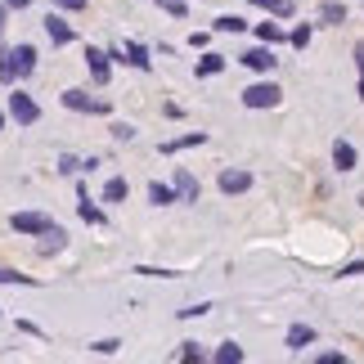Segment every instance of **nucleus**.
<instances>
[{
	"mask_svg": "<svg viewBox=\"0 0 364 364\" xmlns=\"http://www.w3.org/2000/svg\"><path fill=\"white\" fill-rule=\"evenodd\" d=\"M288 41H292V46H297V50H306V46H311V27L301 23V27H297V32H292Z\"/></svg>",
	"mask_w": 364,
	"mask_h": 364,
	"instance_id": "cd10ccee",
	"label": "nucleus"
},
{
	"mask_svg": "<svg viewBox=\"0 0 364 364\" xmlns=\"http://www.w3.org/2000/svg\"><path fill=\"white\" fill-rule=\"evenodd\" d=\"M23 73H18V50H0V81L5 86H14Z\"/></svg>",
	"mask_w": 364,
	"mask_h": 364,
	"instance_id": "0eeeda50",
	"label": "nucleus"
},
{
	"mask_svg": "<svg viewBox=\"0 0 364 364\" xmlns=\"http://www.w3.org/2000/svg\"><path fill=\"white\" fill-rule=\"evenodd\" d=\"M243 63L252 68V73H270V68H274V54L265 50V46H257V50H247V54H243Z\"/></svg>",
	"mask_w": 364,
	"mask_h": 364,
	"instance_id": "1a4fd4ad",
	"label": "nucleus"
},
{
	"mask_svg": "<svg viewBox=\"0 0 364 364\" xmlns=\"http://www.w3.org/2000/svg\"><path fill=\"white\" fill-rule=\"evenodd\" d=\"M90 0H54V9H86Z\"/></svg>",
	"mask_w": 364,
	"mask_h": 364,
	"instance_id": "2f4dec72",
	"label": "nucleus"
},
{
	"mask_svg": "<svg viewBox=\"0 0 364 364\" xmlns=\"http://www.w3.org/2000/svg\"><path fill=\"white\" fill-rule=\"evenodd\" d=\"M198 144H207V135H203V131H189V135H180V139H166L162 153L171 158V153H180V149H198Z\"/></svg>",
	"mask_w": 364,
	"mask_h": 364,
	"instance_id": "9d476101",
	"label": "nucleus"
},
{
	"mask_svg": "<svg viewBox=\"0 0 364 364\" xmlns=\"http://www.w3.org/2000/svg\"><path fill=\"white\" fill-rule=\"evenodd\" d=\"M355 63H360V73H364V41L355 46Z\"/></svg>",
	"mask_w": 364,
	"mask_h": 364,
	"instance_id": "f704fd0d",
	"label": "nucleus"
},
{
	"mask_svg": "<svg viewBox=\"0 0 364 364\" xmlns=\"http://www.w3.org/2000/svg\"><path fill=\"white\" fill-rule=\"evenodd\" d=\"M252 185L247 171H220V193H243Z\"/></svg>",
	"mask_w": 364,
	"mask_h": 364,
	"instance_id": "9b49d317",
	"label": "nucleus"
},
{
	"mask_svg": "<svg viewBox=\"0 0 364 364\" xmlns=\"http://www.w3.org/2000/svg\"><path fill=\"white\" fill-rule=\"evenodd\" d=\"M46 36L54 41V46H68V41H73V27H68L59 14H50V18H46Z\"/></svg>",
	"mask_w": 364,
	"mask_h": 364,
	"instance_id": "6e6552de",
	"label": "nucleus"
},
{
	"mask_svg": "<svg viewBox=\"0 0 364 364\" xmlns=\"http://www.w3.org/2000/svg\"><path fill=\"white\" fill-rule=\"evenodd\" d=\"M77 212H81V220H86V225H104V212L90 203V193H86V189H81V207H77Z\"/></svg>",
	"mask_w": 364,
	"mask_h": 364,
	"instance_id": "2eb2a0df",
	"label": "nucleus"
},
{
	"mask_svg": "<svg viewBox=\"0 0 364 364\" xmlns=\"http://www.w3.org/2000/svg\"><path fill=\"white\" fill-rule=\"evenodd\" d=\"M5 5H9V9H27V5H32V0H5Z\"/></svg>",
	"mask_w": 364,
	"mask_h": 364,
	"instance_id": "c9c22d12",
	"label": "nucleus"
},
{
	"mask_svg": "<svg viewBox=\"0 0 364 364\" xmlns=\"http://www.w3.org/2000/svg\"><path fill=\"white\" fill-rule=\"evenodd\" d=\"M257 36L265 41V46H279V41H284V27L279 23H257Z\"/></svg>",
	"mask_w": 364,
	"mask_h": 364,
	"instance_id": "412c9836",
	"label": "nucleus"
},
{
	"mask_svg": "<svg viewBox=\"0 0 364 364\" xmlns=\"http://www.w3.org/2000/svg\"><path fill=\"white\" fill-rule=\"evenodd\" d=\"M216 360H220V364H239V360H243V346L225 342V346H220V351H216Z\"/></svg>",
	"mask_w": 364,
	"mask_h": 364,
	"instance_id": "a878e982",
	"label": "nucleus"
},
{
	"mask_svg": "<svg viewBox=\"0 0 364 364\" xmlns=\"http://www.w3.org/2000/svg\"><path fill=\"white\" fill-rule=\"evenodd\" d=\"M311 342H315V328L311 324H292L288 328V346H292V351H306Z\"/></svg>",
	"mask_w": 364,
	"mask_h": 364,
	"instance_id": "ddd939ff",
	"label": "nucleus"
},
{
	"mask_svg": "<svg viewBox=\"0 0 364 364\" xmlns=\"http://www.w3.org/2000/svg\"><path fill=\"white\" fill-rule=\"evenodd\" d=\"M108 131H113V139H117V144H131V139H135V126H131V122H113Z\"/></svg>",
	"mask_w": 364,
	"mask_h": 364,
	"instance_id": "393cba45",
	"label": "nucleus"
},
{
	"mask_svg": "<svg viewBox=\"0 0 364 364\" xmlns=\"http://www.w3.org/2000/svg\"><path fill=\"white\" fill-rule=\"evenodd\" d=\"M0 284H32L27 274H14V270H0Z\"/></svg>",
	"mask_w": 364,
	"mask_h": 364,
	"instance_id": "7c9ffc66",
	"label": "nucleus"
},
{
	"mask_svg": "<svg viewBox=\"0 0 364 364\" xmlns=\"http://www.w3.org/2000/svg\"><path fill=\"white\" fill-rule=\"evenodd\" d=\"M0 126H5V117H0Z\"/></svg>",
	"mask_w": 364,
	"mask_h": 364,
	"instance_id": "ea45409f",
	"label": "nucleus"
},
{
	"mask_svg": "<svg viewBox=\"0 0 364 364\" xmlns=\"http://www.w3.org/2000/svg\"><path fill=\"white\" fill-rule=\"evenodd\" d=\"M5 9H9V5H5V0H0V23H5Z\"/></svg>",
	"mask_w": 364,
	"mask_h": 364,
	"instance_id": "e433bc0d",
	"label": "nucleus"
},
{
	"mask_svg": "<svg viewBox=\"0 0 364 364\" xmlns=\"http://www.w3.org/2000/svg\"><path fill=\"white\" fill-rule=\"evenodd\" d=\"M333 166H338V171H355V149L346 144V139L333 144Z\"/></svg>",
	"mask_w": 364,
	"mask_h": 364,
	"instance_id": "f8f14e48",
	"label": "nucleus"
},
{
	"mask_svg": "<svg viewBox=\"0 0 364 364\" xmlns=\"http://www.w3.org/2000/svg\"><path fill=\"white\" fill-rule=\"evenodd\" d=\"M360 100H364V77H360Z\"/></svg>",
	"mask_w": 364,
	"mask_h": 364,
	"instance_id": "4c0bfd02",
	"label": "nucleus"
},
{
	"mask_svg": "<svg viewBox=\"0 0 364 364\" xmlns=\"http://www.w3.org/2000/svg\"><path fill=\"white\" fill-rule=\"evenodd\" d=\"M355 274H364V261H351V265L342 270V279H355Z\"/></svg>",
	"mask_w": 364,
	"mask_h": 364,
	"instance_id": "72a5a7b5",
	"label": "nucleus"
},
{
	"mask_svg": "<svg viewBox=\"0 0 364 364\" xmlns=\"http://www.w3.org/2000/svg\"><path fill=\"white\" fill-rule=\"evenodd\" d=\"M86 162H77V158H59V171H81Z\"/></svg>",
	"mask_w": 364,
	"mask_h": 364,
	"instance_id": "473e14b6",
	"label": "nucleus"
},
{
	"mask_svg": "<svg viewBox=\"0 0 364 364\" xmlns=\"http://www.w3.org/2000/svg\"><path fill=\"white\" fill-rule=\"evenodd\" d=\"M126 63H131V68H139V73H149V50L144 46H135V41H131V46H126Z\"/></svg>",
	"mask_w": 364,
	"mask_h": 364,
	"instance_id": "f3484780",
	"label": "nucleus"
},
{
	"mask_svg": "<svg viewBox=\"0 0 364 364\" xmlns=\"http://www.w3.org/2000/svg\"><path fill=\"white\" fill-rule=\"evenodd\" d=\"M126 193H131V185H126V180H108V185H104V203H122Z\"/></svg>",
	"mask_w": 364,
	"mask_h": 364,
	"instance_id": "4be33fe9",
	"label": "nucleus"
},
{
	"mask_svg": "<svg viewBox=\"0 0 364 364\" xmlns=\"http://www.w3.org/2000/svg\"><path fill=\"white\" fill-rule=\"evenodd\" d=\"M176 360H203V346H198V342H180Z\"/></svg>",
	"mask_w": 364,
	"mask_h": 364,
	"instance_id": "bb28decb",
	"label": "nucleus"
},
{
	"mask_svg": "<svg viewBox=\"0 0 364 364\" xmlns=\"http://www.w3.org/2000/svg\"><path fill=\"white\" fill-rule=\"evenodd\" d=\"M14 50H18V73L27 77V73L36 68V50H32V46H14Z\"/></svg>",
	"mask_w": 364,
	"mask_h": 364,
	"instance_id": "b1692460",
	"label": "nucleus"
},
{
	"mask_svg": "<svg viewBox=\"0 0 364 364\" xmlns=\"http://www.w3.org/2000/svg\"><path fill=\"white\" fill-rule=\"evenodd\" d=\"M117 346H122L117 338H104V342H95V346H90V351H100V355H113V351H117Z\"/></svg>",
	"mask_w": 364,
	"mask_h": 364,
	"instance_id": "c85d7f7f",
	"label": "nucleus"
},
{
	"mask_svg": "<svg viewBox=\"0 0 364 364\" xmlns=\"http://www.w3.org/2000/svg\"><path fill=\"white\" fill-rule=\"evenodd\" d=\"M176 193H180L185 203H198V176L180 166V171H176Z\"/></svg>",
	"mask_w": 364,
	"mask_h": 364,
	"instance_id": "39448f33",
	"label": "nucleus"
},
{
	"mask_svg": "<svg viewBox=\"0 0 364 364\" xmlns=\"http://www.w3.org/2000/svg\"><path fill=\"white\" fill-rule=\"evenodd\" d=\"M220 68H225V54H203V59H198V77H216Z\"/></svg>",
	"mask_w": 364,
	"mask_h": 364,
	"instance_id": "6ab92c4d",
	"label": "nucleus"
},
{
	"mask_svg": "<svg viewBox=\"0 0 364 364\" xmlns=\"http://www.w3.org/2000/svg\"><path fill=\"white\" fill-rule=\"evenodd\" d=\"M257 9H265V14H274V18H288L292 14V0H252Z\"/></svg>",
	"mask_w": 364,
	"mask_h": 364,
	"instance_id": "a211bd4d",
	"label": "nucleus"
},
{
	"mask_svg": "<svg viewBox=\"0 0 364 364\" xmlns=\"http://www.w3.org/2000/svg\"><path fill=\"white\" fill-rule=\"evenodd\" d=\"M9 117H14V122H23V126H32V122L41 117V108L32 104V95L14 90V95H9Z\"/></svg>",
	"mask_w": 364,
	"mask_h": 364,
	"instance_id": "7ed1b4c3",
	"label": "nucleus"
},
{
	"mask_svg": "<svg viewBox=\"0 0 364 364\" xmlns=\"http://www.w3.org/2000/svg\"><path fill=\"white\" fill-rule=\"evenodd\" d=\"M360 207H364V193H360Z\"/></svg>",
	"mask_w": 364,
	"mask_h": 364,
	"instance_id": "58836bf2",
	"label": "nucleus"
},
{
	"mask_svg": "<svg viewBox=\"0 0 364 364\" xmlns=\"http://www.w3.org/2000/svg\"><path fill=\"white\" fill-rule=\"evenodd\" d=\"M180 193H176V185H162V180H153L149 185V203H158V207H166V203H176Z\"/></svg>",
	"mask_w": 364,
	"mask_h": 364,
	"instance_id": "4468645a",
	"label": "nucleus"
},
{
	"mask_svg": "<svg viewBox=\"0 0 364 364\" xmlns=\"http://www.w3.org/2000/svg\"><path fill=\"white\" fill-rule=\"evenodd\" d=\"M108 59H113V54H104V50H86V68H90V77L100 81H108Z\"/></svg>",
	"mask_w": 364,
	"mask_h": 364,
	"instance_id": "423d86ee",
	"label": "nucleus"
},
{
	"mask_svg": "<svg viewBox=\"0 0 364 364\" xmlns=\"http://www.w3.org/2000/svg\"><path fill=\"white\" fill-rule=\"evenodd\" d=\"M319 18L338 27V23H346V5H338V0H324V5H319Z\"/></svg>",
	"mask_w": 364,
	"mask_h": 364,
	"instance_id": "dca6fc26",
	"label": "nucleus"
},
{
	"mask_svg": "<svg viewBox=\"0 0 364 364\" xmlns=\"http://www.w3.org/2000/svg\"><path fill=\"white\" fill-rule=\"evenodd\" d=\"M212 27H216V32H243V27H247V23L239 18V14H220V18H216Z\"/></svg>",
	"mask_w": 364,
	"mask_h": 364,
	"instance_id": "5701e85b",
	"label": "nucleus"
},
{
	"mask_svg": "<svg viewBox=\"0 0 364 364\" xmlns=\"http://www.w3.org/2000/svg\"><path fill=\"white\" fill-rule=\"evenodd\" d=\"M162 9L171 14V18H185V0H162Z\"/></svg>",
	"mask_w": 364,
	"mask_h": 364,
	"instance_id": "c756f323",
	"label": "nucleus"
},
{
	"mask_svg": "<svg viewBox=\"0 0 364 364\" xmlns=\"http://www.w3.org/2000/svg\"><path fill=\"white\" fill-rule=\"evenodd\" d=\"M279 95H284V90H279L274 81H257V86L243 90V104H247V108H274Z\"/></svg>",
	"mask_w": 364,
	"mask_h": 364,
	"instance_id": "f257e3e1",
	"label": "nucleus"
},
{
	"mask_svg": "<svg viewBox=\"0 0 364 364\" xmlns=\"http://www.w3.org/2000/svg\"><path fill=\"white\" fill-rule=\"evenodd\" d=\"M63 104L73 108V113H108L104 100H90L86 90H63Z\"/></svg>",
	"mask_w": 364,
	"mask_h": 364,
	"instance_id": "20e7f679",
	"label": "nucleus"
},
{
	"mask_svg": "<svg viewBox=\"0 0 364 364\" xmlns=\"http://www.w3.org/2000/svg\"><path fill=\"white\" fill-rule=\"evenodd\" d=\"M9 225L18 230V234H46V230H54V220H50V216H41V212H14V216H9Z\"/></svg>",
	"mask_w": 364,
	"mask_h": 364,
	"instance_id": "f03ea898",
	"label": "nucleus"
},
{
	"mask_svg": "<svg viewBox=\"0 0 364 364\" xmlns=\"http://www.w3.org/2000/svg\"><path fill=\"white\" fill-rule=\"evenodd\" d=\"M63 239H68V234H63L59 225H54V230H46V243H41V257H54V252L63 247Z\"/></svg>",
	"mask_w": 364,
	"mask_h": 364,
	"instance_id": "aec40b11",
	"label": "nucleus"
}]
</instances>
